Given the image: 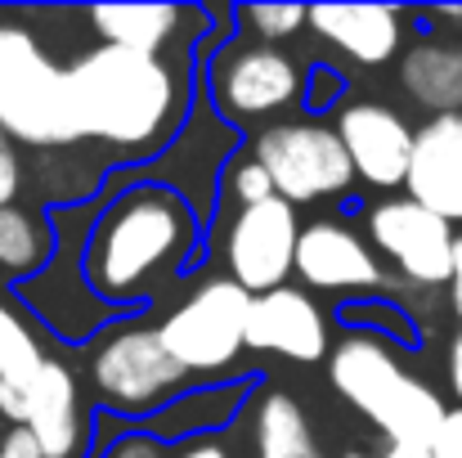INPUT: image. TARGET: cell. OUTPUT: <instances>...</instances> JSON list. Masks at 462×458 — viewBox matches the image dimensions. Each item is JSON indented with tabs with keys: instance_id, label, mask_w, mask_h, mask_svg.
I'll use <instances>...</instances> for the list:
<instances>
[{
	"instance_id": "cell-13",
	"label": "cell",
	"mask_w": 462,
	"mask_h": 458,
	"mask_svg": "<svg viewBox=\"0 0 462 458\" xmlns=\"http://www.w3.org/2000/svg\"><path fill=\"white\" fill-rule=\"evenodd\" d=\"M247 351H274L283 360L314 364L328 355V319L306 288H274L265 297H252Z\"/></svg>"
},
{
	"instance_id": "cell-30",
	"label": "cell",
	"mask_w": 462,
	"mask_h": 458,
	"mask_svg": "<svg viewBox=\"0 0 462 458\" xmlns=\"http://www.w3.org/2000/svg\"><path fill=\"white\" fill-rule=\"evenodd\" d=\"M175 458H229V450H225L220 441H193V445H184Z\"/></svg>"
},
{
	"instance_id": "cell-4",
	"label": "cell",
	"mask_w": 462,
	"mask_h": 458,
	"mask_svg": "<svg viewBox=\"0 0 462 458\" xmlns=\"http://www.w3.org/2000/svg\"><path fill=\"white\" fill-rule=\"evenodd\" d=\"M0 131L9 145L32 149L86 145L68 95V68H59L36 36L14 23H0Z\"/></svg>"
},
{
	"instance_id": "cell-22",
	"label": "cell",
	"mask_w": 462,
	"mask_h": 458,
	"mask_svg": "<svg viewBox=\"0 0 462 458\" xmlns=\"http://www.w3.org/2000/svg\"><path fill=\"white\" fill-rule=\"evenodd\" d=\"M238 18H243V27H252L261 41L274 45V41H288L306 27L310 9H301V5H247V9H238Z\"/></svg>"
},
{
	"instance_id": "cell-27",
	"label": "cell",
	"mask_w": 462,
	"mask_h": 458,
	"mask_svg": "<svg viewBox=\"0 0 462 458\" xmlns=\"http://www.w3.org/2000/svg\"><path fill=\"white\" fill-rule=\"evenodd\" d=\"M0 458H45V454H41V445H36V436H32L27 427H14V432L0 441Z\"/></svg>"
},
{
	"instance_id": "cell-29",
	"label": "cell",
	"mask_w": 462,
	"mask_h": 458,
	"mask_svg": "<svg viewBox=\"0 0 462 458\" xmlns=\"http://www.w3.org/2000/svg\"><path fill=\"white\" fill-rule=\"evenodd\" d=\"M346 458H436V450H427V445H386L382 454H346Z\"/></svg>"
},
{
	"instance_id": "cell-14",
	"label": "cell",
	"mask_w": 462,
	"mask_h": 458,
	"mask_svg": "<svg viewBox=\"0 0 462 458\" xmlns=\"http://www.w3.org/2000/svg\"><path fill=\"white\" fill-rule=\"evenodd\" d=\"M404 189L440 220L462 225V113L431 117L413 136V162Z\"/></svg>"
},
{
	"instance_id": "cell-32",
	"label": "cell",
	"mask_w": 462,
	"mask_h": 458,
	"mask_svg": "<svg viewBox=\"0 0 462 458\" xmlns=\"http://www.w3.org/2000/svg\"><path fill=\"white\" fill-rule=\"evenodd\" d=\"M449 302H454V310H458V319H462V238L454 243V275H449Z\"/></svg>"
},
{
	"instance_id": "cell-2",
	"label": "cell",
	"mask_w": 462,
	"mask_h": 458,
	"mask_svg": "<svg viewBox=\"0 0 462 458\" xmlns=\"http://www.w3.org/2000/svg\"><path fill=\"white\" fill-rule=\"evenodd\" d=\"M68 95L86 140L113 153H149L180 113V77L162 54L95 45L68 63Z\"/></svg>"
},
{
	"instance_id": "cell-15",
	"label": "cell",
	"mask_w": 462,
	"mask_h": 458,
	"mask_svg": "<svg viewBox=\"0 0 462 458\" xmlns=\"http://www.w3.org/2000/svg\"><path fill=\"white\" fill-rule=\"evenodd\" d=\"M23 427L36 436L45 458H72L81 450V405H77V378L68 373V364L45 360L41 373L27 387V414Z\"/></svg>"
},
{
	"instance_id": "cell-34",
	"label": "cell",
	"mask_w": 462,
	"mask_h": 458,
	"mask_svg": "<svg viewBox=\"0 0 462 458\" xmlns=\"http://www.w3.org/2000/svg\"><path fill=\"white\" fill-rule=\"evenodd\" d=\"M436 458H445V454H436Z\"/></svg>"
},
{
	"instance_id": "cell-31",
	"label": "cell",
	"mask_w": 462,
	"mask_h": 458,
	"mask_svg": "<svg viewBox=\"0 0 462 458\" xmlns=\"http://www.w3.org/2000/svg\"><path fill=\"white\" fill-rule=\"evenodd\" d=\"M449 387H454L458 409H462V332L454 337V346H449Z\"/></svg>"
},
{
	"instance_id": "cell-6",
	"label": "cell",
	"mask_w": 462,
	"mask_h": 458,
	"mask_svg": "<svg viewBox=\"0 0 462 458\" xmlns=\"http://www.w3.org/2000/svg\"><path fill=\"white\" fill-rule=\"evenodd\" d=\"M252 157L270 171L274 193L292 207L319 202V198H341L355 184V166H350L341 136L319 122H279L261 131Z\"/></svg>"
},
{
	"instance_id": "cell-23",
	"label": "cell",
	"mask_w": 462,
	"mask_h": 458,
	"mask_svg": "<svg viewBox=\"0 0 462 458\" xmlns=\"http://www.w3.org/2000/svg\"><path fill=\"white\" fill-rule=\"evenodd\" d=\"M229 189H234V198H238L243 207H256V202H270V198H279V193H274V180H270V171H265L256 157H247V162H238V166L229 171Z\"/></svg>"
},
{
	"instance_id": "cell-8",
	"label": "cell",
	"mask_w": 462,
	"mask_h": 458,
	"mask_svg": "<svg viewBox=\"0 0 462 458\" xmlns=\"http://www.w3.org/2000/svg\"><path fill=\"white\" fill-rule=\"evenodd\" d=\"M297 238H301V220L292 202L270 198V202L243 207L225 238L229 279L247 288L252 297L288 288V275L297 270Z\"/></svg>"
},
{
	"instance_id": "cell-24",
	"label": "cell",
	"mask_w": 462,
	"mask_h": 458,
	"mask_svg": "<svg viewBox=\"0 0 462 458\" xmlns=\"http://www.w3.org/2000/svg\"><path fill=\"white\" fill-rule=\"evenodd\" d=\"M18 189H23V166H18V153L9 145V136L0 131V207H14Z\"/></svg>"
},
{
	"instance_id": "cell-25",
	"label": "cell",
	"mask_w": 462,
	"mask_h": 458,
	"mask_svg": "<svg viewBox=\"0 0 462 458\" xmlns=\"http://www.w3.org/2000/svg\"><path fill=\"white\" fill-rule=\"evenodd\" d=\"M306 77H310L306 108H310V113H323V108H328V99H337V90H341V81L332 77V68H314V72H306Z\"/></svg>"
},
{
	"instance_id": "cell-10",
	"label": "cell",
	"mask_w": 462,
	"mask_h": 458,
	"mask_svg": "<svg viewBox=\"0 0 462 458\" xmlns=\"http://www.w3.org/2000/svg\"><path fill=\"white\" fill-rule=\"evenodd\" d=\"M216 104L234 117H270L306 99V72L274 45H234L211 68Z\"/></svg>"
},
{
	"instance_id": "cell-7",
	"label": "cell",
	"mask_w": 462,
	"mask_h": 458,
	"mask_svg": "<svg viewBox=\"0 0 462 458\" xmlns=\"http://www.w3.org/2000/svg\"><path fill=\"white\" fill-rule=\"evenodd\" d=\"M373 248L418 288H445L454 275V225L413 198H386L368 211Z\"/></svg>"
},
{
	"instance_id": "cell-16",
	"label": "cell",
	"mask_w": 462,
	"mask_h": 458,
	"mask_svg": "<svg viewBox=\"0 0 462 458\" xmlns=\"http://www.w3.org/2000/svg\"><path fill=\"white\" fill-rule=\"evenodd\" d=\"M310 27L355 63H386L400 50L404 14L391 5H314Z\"/></svg>"
},
{
	"instance_id": "cell-12",
	"label": "cell",
	"mask_w": 462,
	"mask_h": 458,
	"mask_svg": "<svg viewBox=\"0 0 462 458\" xmlns=\"http://www.w3.org/2000/svg\"><path fill=\"white\" fill-rule=\"evenodd\" d=\"M297 275L319 293H373L382 288V266L373 248L341 220H314L297 238Z\"/></svg>"
},
{
	"instance_id": "cell-3",
	"label": "cell",
	"mask_w": 462,
	"mask_h": 458,
	"mask_svg": "<svg viewBox=\"0 0 462 458\" xmlns=\"http://www.w3.org/2000/svg\"><path fill=\"white\" fill-rule=\"evenodd\" d=\"M328 378L332 387L386 432V445H427L436 450L440 423H445V405L440 396L418 382L395 351L373 337V332H350L346 341H337L332 360H328Z\"/></svg>"
},
{
	"instance_id": "cell-28",
	"label": "cell",
	"mask_w": 462,
	"mask_h": 458,
	"mask_svg": "<svg viewBox=\"0 0 462 458\" xmlns=\"http://www.w3.org/2000/svg\"><path fill=\"white\" fill-rule=\"evenodd\" d=\"M108 458H166L162 454V445H157L153 436H126V441H117Z\"/></svg>"
},
{
	"instance_id": "cell-20",
	"label": "cell",
	"mask_w": 462,
	"mask_h": 458,
	"mask_svg": "<svg viewBox=\"0 0 462 458\" xmlns=\"http://www.w3.org/2000/svg\"><path fill=\"white\" fill-rule=\"evenodd\" d=\"M45 360H50V355L41 351V341H36V332L27 328V319L0 297V382L27 391Z\"/></svg>"
},
{
	"instance_id": "cell-21",
	"label": "cell",
	"mask_w": 462,
	"mask_h": 458,
	"mask_svg": "<svg viewBox=\"0 0 462 458\" xmlns=\"http://www.w3.org/2000/svg\"><path fill=\"white\" fill-rule=\"evenodd\" d=\"M45 225H36V216H27L23 207H0V275H32L36 266H45Z\"/></svg>"
},
{
	"instance_id": "cell-26",
	"label": "cell",
	"mask_w": 462,
	"mask_h": 458,
	"mask_svg": "<svg viewBox=\"0 0 462 458\" xmlns=\"http://www.w3.org/2000/svg\"><path fill=\"white\" fill-rule=\"evenodd\" d=\"M436 454L462 458V409H449V414H445L440 436H436Z\"/></svg>"
},
{
	"instance_id": "cell-18",
	"label": "cell",
	"mask_w": 462,
	"mask_h": 458,
	"mask_svg": "<svg viewBox=\"0 0 462 458\" xmlns=\"http://www.w3.org/2000/svg\"><path fill=\"white\" fill-rule=\"evenodd\" d=\"M193 14L184 5H99L90 9L95 32L104 36V45H122V50H140V54H162L180 23H189Z\"/></svg>"
},
{
	"instance_id": "cell-11",
	"label": "cell",
	"mask_w": 462,
	"mask_h": 458,
	"mask_svg": "<svg viewBox=\"0 0 462 458\" xmlns=\"http://www.w3.org/2000/svg\"><path fill=\"white\" fill-rule=\"evenodd\" d=\"M337 136L350 153L355 180L377 184V189H400L409 180V162H413V136L409 122L373 99H359L350 108H341L337 117Z\"/></svg>"
},
{
	"instance_id": "cell-17",
	"label": "cell",
	"mask_w": 462,
	"mask_h": 458,
	"mask_svg": "<svg viewBox=\"0 0 462 458\" xmlns=\"http://www.w3.org/2000/svg\"><path fill=\"white\" fill-rule=\"evenodd\" d=\"M400 86L418 108H431V117L462 113V36H431L404 50Z\"/></svg>"
},
{
	"instance_id": "cell-19",
	"label": "cell",
	"mask_w": 462,
	"mask_h": 458,
	"mask_svg": "<svg viewBox=\"0 0 462 458\" xmlns=\"http://www.w3.org/2000/svg\"><path fill=\"white\" fill-rule=\"evenodd\" d=\"M256 458H323L306 409L288 391H270L256 409Z\"/></svg>"
},
{
	"instance_id": "cell-1",
	"label": "cell",
	"mask_w": 462,
	"mask_h": 458,
	"mask_svg": "<svg viewBox=\"0 0 462 458\" xmlns=\"http://www.w3.org/2000/svg\"><path fill=\"white\" fill-rule=\"evenodd\" d=\"M193 211L180 193L162 184H140L122 193L90 229L86 279L104 302H140L193 252Z\"/></svg>"
},
{
	"instance_id": "cell-9",
	"label": "cell",
	"mask_w": 462,
	"mask_h": 458,
	"mask_svg": "<svg viewBox=\"0 0 462 458\" xmlns=\"http://www.w3.org/2000/svg\"><path fill=\"white\" fill-rule=\"evenodd\" d=\"M90 378L113 409H153L175 387H184L189 369L171 360L157 328H126L95 351Z\"/></svg>"
},
{
	"instance_id": "cell-33",
	"label": "cell",
	"mask_w": 462,
	"mask_h": 458,
	"mask_svg": "<svg viewBox=\"0 0 462 458\" xmlns=\"http://www.w3.org/2000/svg\"><path fill=\"white\" fill-rule=\"evenodd\" d=\"M431 23H445V27H458L462 36V5H440V9H427Z\"/></svg>"
},
{
	"instance_id": "cell-5",
	"label": "cell",
	"mask_w": 462,
	"mask_h": 458,
	"mask_svg": "<svg viewBox=\"0 0 462 458\" xmlns=\"http://www.w3.org/2000/svg\"><path fill=\"white\" fill-rule=\"evenodd\" d=\"M247 288H238L234 279H207L157 323V337L189 373H216L247 351Z\"/></svg>"
}]
</instances>
